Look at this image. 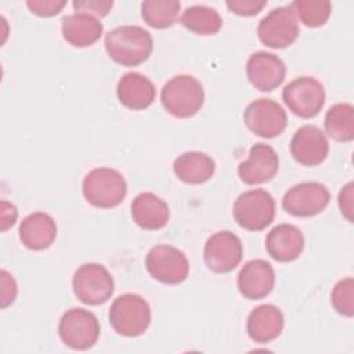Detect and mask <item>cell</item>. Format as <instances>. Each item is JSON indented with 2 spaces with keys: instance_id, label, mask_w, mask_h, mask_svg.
<instances>
[{
  "instance_id": "6da1fadb",
  "label": "cell",
  "mask_w": 354,
  "mask_h": 354,
  "mask_svg": "<svg viewBox=\"0 0 354 354\" xmlns=\"http://www.w3.org/2000/svg\"><path fill=\"white\" fill-rule=\"evenodd\" d=\"M153 41L148 30L137 25H123L105 36L108 55L123 66H137L147 61L152 53Z\"/></svg>"
},
{
  "instance_id": "7a4b0ae2",
  "label": "cell",
  "mask_w": 354,
  "mask_h": 354,
  "mask_svg": "<svg viewBox=\"0 0 354 354\" xmlns=\"http://www.w3.org/2000/svg\"><path fill=\"white\" fill-rule=\"evenodd\" d=\"M160 101L165 109L180 119H187L199 112L205 101L201 82L191 75H177L162 88Z\"/></svg>"
},
{
  "instance_id": "3957f363",
  "label": "cell",
  "mask_w": 354,
  "mask_h": 354,
  "mask_svg": "<svg viewBox=\"0 0 354 354\" xmlns=\"http://www.w3.org/2000/svg\"><path fill=\"white\" fill-rule=\"evenodd\" d=\"M82 189L86 201L94 207L112 209L124 199L127 184L118 170L97 167L84 176Z\"/></svg>"
},
{
  "instance_id": "277c9868",
  "label": "cell",
  "mask_w": 354,
  "mask_h": 354,
  "mask_svg": "<svg viewBox=\"0 0 354 354\" xmlns=\"http://www.w3.org/2000/svg\"><path fill=\"white\" fill-rule=\"evenodd\" d=\"M108 318L115 332L126 337H136L148 329L151 307L140 295L124 293L113 300Z\"/></svg>"
},
{
  "instance_id": "5b68a950",
  "label": "cell",
  "mask_w": 354,
  "mask_h": 354,
  "mask_svg": "<svg viewBox=\"0 0 354 354\" xmlns=\"http://www.w3.org/2000/svg\"><path fill=\"white\" fill-rule=\"evenodd\" d=\"M232 213L239 227L261 231L274 221L275 201L266 189H250L236 198Z\"/></svg>"
},
{
  "instance_id": "8992f818",
  "label": "cell",
  "mask_w": 354,
  "mask_h": 354,
  "mask_svg": "<svg viewBox=\"0 0 354 354\" xmlns=\"http://www.w3.org/2000/svg\"><path fill=\"white\" fill-rule=\"evenodd\" d=\"M72 288L82 303L98 306L111 299L115 283L111 272L102 264L84 263L75 271Z\"/></svg>"
},
{
  "instance_id": "52a82bcc",
  "label": "cell",
  "mask_w": 354,
  "mask_h": 354,
  "mask_svg": "<svg viewBox=\"0 0 354 354\" xmlns=\"http://www.w3.org/2000/svg\"><path fill=\"white\" fill-rule=\"evenodd\" d=\"M58 335L68 347L73 350H87L98 340L100 322L88 310L69 308L59 319Z\"/></svg>"
},
{
  "instance_id": "ba28073f",
  "label": "cell",
  "mask_w": 354,
  "mask_h": 354,
  "mask_svg": "<svg viewBox=\"0 0 354 354\" xmlns=\"http://www.w3.org/2000/svg\"><path fill=\"white\" fill-rule=\"evenodd\" d=\"M145 267L153 279L166 285L184 282L189 272L187 256L171 245L153 246L147 253Z\"/></svg>"
},
{
  "instance_id": "9c48e42d",
  "label": "cell",
  "mask_w": 354,
  "mask_h": 354,
  "mask_svg": "<svg viewBox=\"0 0 354 354\" xmlns=\"http://www.w3.org/2000/svg\"><path fill=\"white\" fill-rule=\"evenodd\" d=\"M282 100L296 116L310 119L317 116L322 109L325 104V88L317 79L300 76L285 86Z\"/></svg>"
},
{
  "instance_id": "30bf717a",
  "label": "cell",
  "mask_w": 354,
  "mask_h": 354,
  "mask_svg": "<svg viewBox=\"0 0 354 354\" xmlns=\"http://www.w3.org/2000/svg\"><path fill=\"white\" fill-rule=\"evenodd\" d=\"M299 24L289 6L271 10L257 25L259 40L270 48L289 47L299 36Z\"/></svg>"
},
{
  "instance_id": "8fae6325",
  "label": "cell",
  "mask_w": 354,
  "mask_h": 354,
  "mask_svg": "<svg viewBox=\"0 0 354 354\" xmlns=\"http://www.w3.org/2000/svg\"><path fill=\"white\" fill-rule=\"evenodd\" d=\"M330 194L318 181H304L289 188L282 198V207L295 217H313L328 206Z\"/></svg>"
},
{
  "instance_id": "7c38bea8",
  "label": "cell",
  "mask_w": 354,
  "mask_h": 354,
  "mask_svg": "<svg viewBox=\"0 0 354 354\" xmlns=\"http://www.w3.org/2000/svg\"><path fill=\"white\" fill-rule=\"evenodd\" d=\"M243 120L248 129L256 136L272 138L285 130L288 116L285 109L277 101L259 98L246 106Z\"/></svg>"
},
{
  "instance_id": "4fadbf2b",
  "label": "cell",
  "mask_w": 354,
  "mask_h": 354,
  "mask_svg": "<svg viewBox=\"0 0 354 354\" xmlns=\"http://www.w3.org/2000/svg\"><path fill=\"white\" fill-rule=\"evenodd\" d=\"M242 254V242L239 236L231 231L213 234L203 248V260L207 268L217 274L232 271L241 263Z\"/></svg>"
},
{
  "instance_id": "5bb4252c",
  "label": "cell",
  "mask_w": 354,
  "mask_h": 354,
  "mask_svg": "<svg viewBox=\"0 0 354 354\" xmlns=\"http://www.w3.org/2000/svg\"><path fill=\"white\" fill-rule=\"evenodd\" d=\"M290 153L303 166L321 165L329 153V142L324 131L314 124L299 127L290 140Z\"/></svg>"
},
{
  "instance_id": "9a60e30c",
  "label": "cell",
  "mask_w": 354,
  "mask_h": 354,
  "mask_svg": "<svg viewBox=\"0 0 354 354\" xmlns=\"http://www.w3.org/2000/svg\"><path fill=\"white\" fill-rule=\"evenodd\" d=\"M285 62L272 53H253L246 62V76L250 84L260 91H272L285 80Z\"/></svg>"
},
{
  "instance_id": "2e32d148",
  "label": "cell",
  "mask_w": 354,
  "mask_h": 354,
  "mask_svg": "<svg viewBox=\"0 0 354 354\" xmlns=\"http://www.w3.org/2000/svg\"><path fill=\"white\" fill-rule=\"evenodd\" d=\"M279 169V159L275 149L263 142L254 144L249 151V158L239 163L238 176L249 185L263 184L274 178Z\"/></svg>"
},
{
  "instance_id": "e0dca14e",
  "label": "cell",
  "mask_w": 354,
  "mask_h": 354,
  "mask_svg": "<svg viewBox=\"0 0 354 354\" xmlns=\"http://www.w3.org/2000/svg\"><path fill=\"white\" fill-rule=\"evenodd\" d=\"M275 283L272 266L263 260L254 259L248 261L239 271L236 285L239 293L249 300H260L268 296Z\"/></svg>"
},
{
  "instance_id": "ac0fdd59",
  "label": "cell",
  "mask_w": 354,
  "mask_h": 354,
  "mask_svg": "<svg viewBox=\"0 0 354 354\" xmlns=\"http://www.w3.org/2000/svg\"><path fill=\"white\" fill-rule=\"evenodd\" d=\"M283 325V314L277 306L261 304L248 315L246 332L254 343L266 344L281 335Z\"/></svg>"
},
{
  "instance_id": "d6986e66",
  "label": "cell",
  "mask_w": 354,
  "mask_h": 354,
  "mask_svg": "<svg viewBox=\"0 0 354 354\" xmlns=\"http://www.w3.org/2000/svg\"><path fill=\"white\" fill-rule=\"evenodd\" d=\"M266 248L274 260L279 263H289L301 254L304 236L297 227L292 224H279L268 232L266 238Z\"/></svg>"
},
{
  "instance_id": "ffe728a7",
  "label": "cell",
  "mask_w": 354,
  "mask_h": 354,
  "mask_svg": "<svg viewBox=\"0 0 354 354\" xmlns=\"http://www.w3.org/2000/svg\"><path fill=\"white\" fill-rule=\"evenodd\" d=\"M116 95L122 105L140 111L148 108L156 95L153 83L138 72H127L118 82Z\"/></svg>"
},
{
  "instance_id": "44dd1931",
  "label": "cell",
  "mask_w": 354,
  "mask_h": 354,
  "mask_svg": "<svg viewBox=\"0 0 354 354\" xmlns=\"http://www.w3.org/2000/svg\"><path fill=\"white\" fill-rule=\"evenodd\" d=\"M18 232L24 246L32 250H44L55 241L57 224L50 214L36 212L21 221Z\"/></svg>"
},
{
  "instance_id": "7402d4cb",
  "label": "cell",
  "mask_w": 354,
  "mask_h": 354,
  "mask_svg": "<svg viewBox=\"0 0 354 354\" xmlns=\"http://www.w3.org/2000/svg\"><path fill=\"white\" fill-rule=\"evenodd\" d=\"M104 26L100 19L86 12H75L61 19L62 37L73 47L94 44L102 35Z\"/></svg>"
},
{
  "instance_id": "603a6c76",
  "label": "cell",
  "mask_w": 354,
  "mask_h": 354,
  "mask_svg": "<svg viewBox=\"0 0 354 354\" xmlns=\"http://www.w3.org/2000/svg\"><path fill=\"white\" fill-rule=\"evenodd\" d=\"M131 217L144 230H160L169 221V206L155 194L141 192L131 202Z\"/></svg>"
},
{
  "instance_id": "cb8c5ba5",
  "label": "cell",
  "mask_w": 354,
  "mask_h": 354,
  "mask_svg": "<svg viewBox=\"0 0 354 354\" xmlns=\"http://www.w3.org/2000/svg\"><path fill=\"white\" fill-rule=\"evenodd\" d=\"M214 170V160L203 152H184L173 162L174 174L187 184H203L213 177Z\"/></svg>"
},
{
  "instance_id": "d4e9b609",
  "label": "cell",
  "mask_w": 354,
  "mask_h": 354,
  "mask_svg": "<svg viewBox=\"0 0 354 354\" xmlns=\"http://www.w3.org/2000/svg\"><path fill=\"white\" fill-rule=\"evenodd\" d=\"M325 131L335 141L350 142L354 138V108L351 104L332 105L325 115Z\"/></svg>"
},
{
  "instance_id": "484cf974",
  "label": "cell",
  "mask_w": 354,
  "mask_h": 354,
  "mask_svg": "<svg viewBox=\"0 0 354 354\" xmlns=\"http://www.w3.org/2000/svg\"><path fill=\"white\" fill-rule=\"evenodd\" d=\"M181 24L184 28H187L188 30L196 35L209 36V35H216L221 29L223 19L214 8L196 4V6L188 7L183 12Z\"/></svg>"
},
{
  "instance_id": "4316f807",
  "label": "cell",
  "mask_w": 354,
  "mask_h": 354,
  "mask_svg": "<svg viewBox=\"0 0 354 354\" xmlns=\"http://www.w3.org/2000/svg\"><path fill=\"white\" fill-rule=\"evenodd\" d=\"M180 8L178 0H145L141 4V15L151 28L165 29L177 22Z\"/></svg>"
},
{
  "instance_id": "83f0119b",
  "label": "cell",
  "mask_w": 354,
  "mask_h": 354,
  "mask_svg": "<svg viewBox=\"0 0 354 354\" xmlns=\"http://www.w3.org/2000/svg\"><path fill=\"white\" fill-rule=\"evenodd\" d=\"M295 17L306 26H322L330 17L332 4L325 0H296L289 4Z\"/></svg>"
},
{
  "instance_id": "f1b7e54d",
  "label": "cell",
  "mask_w": 354,
  "mask_h": 354,
  "mask_svg": "<svg viewBox=\"0 0 354 354\" xmlns=\"http://www.w3.org/2000/svg\"><path fill=\"white\" fill-rule=\"evenodd\" d=\"M353 296H354V279L351 277L344 278L339 281L332 293H330V301L335 310L344 315V317H353L354 315V304H353Z\"/></svg>"
},
{
  "instance_id": "f546056e",
  "label": "cell",
  "mask_w": 354,
  "mask_h": 354,
  "mask_svg": "<svg viewBox=\"0 0 354 354\" xmlns=\"http://www.w3.org/2000/svg\"><path fill=\"white\" fill-rule=\"evenodd\" d=\"M113 6L112 0H77L73 1L76 12H86L94 17H105Z\"/></svg>"
},
{
  "instance_id": "4dcf8cb0",
  "label": "cell",
  "mask_w": 354,
  "mask_h": 354,
  "mask_svg": "<svg viewBox=\"0 0 354 354\" xmlns=\"http://www.w3.org/2000/svg\"><path fill=\"white\" fill-rule=\"evenodd\" d=\"M227 7L231 12L242 17H252L259 14L266 6V0H228Z\"/></svg>"
},
{
  "instance_id": "1f68e13d",
  "label": "cell",
  "mask_w": 354,
  "mask_h": 354,
  "mask_svg": "<svg viewBox=\"0 0 354 354\" xmlns=\"http://www.w3.org/2000/svg\"><path fill=\"white\" fill-rule=\"evenodd\" d=\"M66 1L64 0H29L26 1V6L29 10L40 17H53L61 12V10L65 7Z\"/></svg>"
},
{
  "instance_id": "d6a6232c",
  "label": "cell",
  "mask_w": 354,
  "mask_h": 354,
  "mask_svg": "<svg viewBox=\"0 0 354 354\" xmlns=\"http://www.w3.org/2000/svg\"><path fill=\"white\" fill-rule=\"evenodd\" d=\"M17 296V283L11 274L6 270L1 271V307H7L15 300Z\"/></svg>"
},
{
  "instance_id": "836d02e7",
  "label": "cell",
  "mask_w": 354,
  "mask_h": 354,
  "mask_svg": "<svg viewBox=\"0 0 354 354\" xmlns=\"http://www.w3.org/2000/svg\"><path fill=\"white\" fill-rule=\"evenodd\" d=\"M353 183H348L343 187L339 194V207L342 214L351 223L353 221Z\"/></svg>"
},
{
  "instance_id": "e575fe53",
  "label": "cell",
  "mask_w": 354,
  "mask_h": 354,
  "mask_svg": "<svg viewBox=\"0 0 354 354\" xmlns=\"http://www.w3.org/2000/svg\"><path fill=\"white\" fill-rule=\"evenodd\" d=\"M17 217V207L7 201H1V231H6L11 225H14Z\"/></svg>"
}]
</instances>
